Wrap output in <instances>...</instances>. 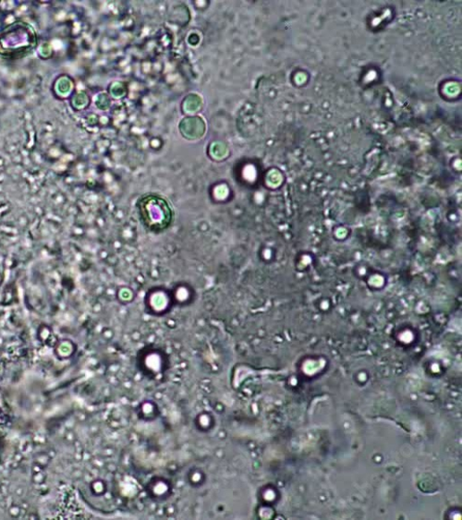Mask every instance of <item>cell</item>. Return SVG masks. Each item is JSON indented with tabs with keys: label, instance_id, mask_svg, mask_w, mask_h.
Returning <instances> with one entry per match:
<instances>
[{
	"label": "cell",
	"instance_id": "cell-1",
	"mask_svg": "<svg viewBox=\"0 0 462 520\" xmlns=\"http://www.w3.org/2000/svg\"><path fill=\"white\" fill-rule=\"evenodd\" d=\"M36 43L33 28L24 22H16L0 35V53L6 55H21L31 50Z\"/></svg>",
	"mask_w": 462,
	"mask_h": 520
}]
</instances>
